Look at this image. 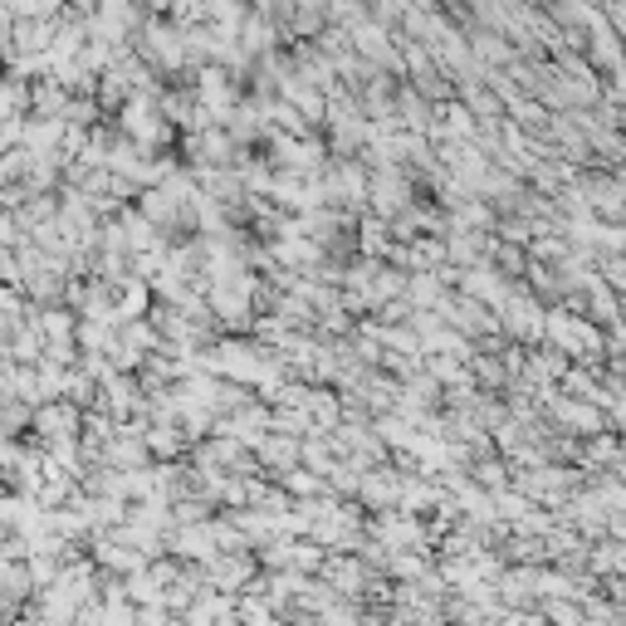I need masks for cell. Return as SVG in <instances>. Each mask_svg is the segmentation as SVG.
I'll list each match as a JSON object with an SVG mask.
<instances>
[{
  "mask_svg": "<svg viewBox=\"0 0 626 626\" xmlns=\"http://www.w3.org/2000/svg\"><path fill=\"white\" fill-rule=\"evenodd\" d=\"M10 39H15V54H45L54 39V20H15Z\"/></svg>",
  "mask_w": 626,
  "mask_h": 626,
  "instance_id": "cell-1",
  "label": "cell"
}]
</instances>
